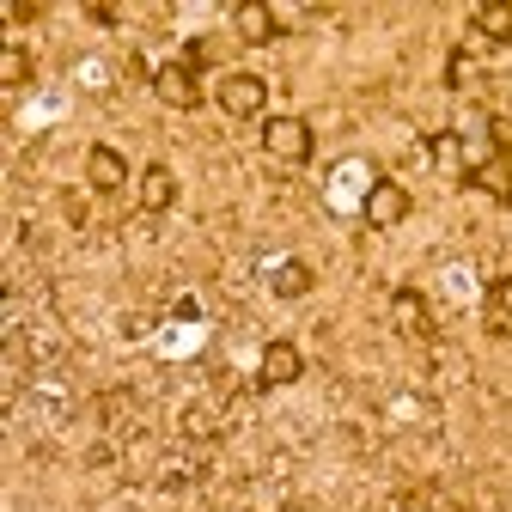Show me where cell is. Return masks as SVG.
<instances>
[{
    "label": "cell",
    "mask_w": 512,
    "mask_h": 512,
    "mask_svg": "<svg viewBox=\"0 0 512 512\" xmlns=\"http://www.w3.org/2000/svg\"><path fill=\"white\" fill-rule=\"evenodd\" d=\"M214 104H220L226 116H256V110L269 104V80H263V74H220Z\"/></svg>",
    "instance_id": "1"
},
{
    "label": "cell",
    "mask_w": 512,
    "mask_h": 512,
    "mask_svg": "<svg viewBox=\"0 0 512 512\" xmlns=\"http://www.w3.org/2000/svg\"><path fill=\"white\" fill-rule=\"evenodd\" d=\"M263 147H269L275 159H287V165H305V159H311V128H305L299 116H269V122H263Z\"/></svg>",
    "instance_id": "2"
},
{
    "label": "cell",
    "mask_w": 512,
    "mask_h": 512,
    "mask_svg": "<svg viewBox=\"0 0 512 512\" xmlns=\"http://www.w3.org/2000/svg\"><path fill=\"white\" fill-rule=\"evenodd\" d=\"M409 189L403 183H391V177H372V189H366V226H403L409 220Z\"/></svg>",
    "instance_id": "3"
},
{
    "label": "cell",
    "mask_w": 512,
    "mask_h": 512,
    "mask_svg": "<svg viewBox=\"0 0 512 512\" xmlns=\"http://www.w3.org/2000/svg\"><path fill=\"white\" fill-rule=\"evenodd\" d=\"M153 92H159L171 110H196V104H202V86H196V68H189V61H165V68L153 74Z\"/></svg>",
    "instance_id": "4"
},
{
    "label": "cell",
    "mask_w": 512,
    "mask_h": 512,
    "mask_svg": "<svg viewBox=\"0 0 512 512\" xmlns=\"http://www.w3.org/2000/svg\"><path fill=\"white\" fill-rule=\"evenodd\" d=\"M86 177H92V189H104V196H110V189H122V183H128V159H122L116 147H104V141H98V147L86 153Z\"/></svg>",
    "instance_id": "5"
},
{
    "label": "cell",
    "mask_w": 512,
    "mask_h": 512,
    "mask_svg": "<svg viewBox=\"0 0 512 512\" xmlns=\"http://www.w3.org/2000/svg\"><path fill=\"white\" fill-rule=\"evenodd\" d=\"M305 378V360L293 342H269L263 348V384H299Z\"/></svg>",
    "instance_id": "6"
},
{
    "label": "cell",
    "mask_w": 512,
    "mask_h": 512,
    "mask_svg": "<svg viewBox=\"0 0 512 512\" xmlns=\"http://www.w3.org/2000/svg\"><path fill=\"white\" fill-rule=\"evenodd\" d=\"M226 427H232V421H226L214 403H196V409H183V421H177V433H183V439H196V445H214Z\"/></svg>",
    "instance_id": "7"
},
{
    "label": "cell",
    "mask_w": 512,
    "mask_h": 512,
    "mask_svg": "<svg viewBox=\"0 0 512 512\" xmlns=\"http://www.w3.org/2000/svg\"><path fill=\"white\" fill-rule=\"evenodd\" d=\"M269 287H275V299H305V293L317 287V275H311V263L287 256V263H275V269H269Z\"/></svg>",
    "instance_id": "8"
},
{
    "label": "cell",
    "mask_w": 512,
    "mask_h": 512,
    "mask_svg": "<svg viewBox=\"0 0 512 512\" xmlns=\"http://www.w3.org/2000/svg\"><path fill=\"white\" fill-rule=\"evenodd\" d=\"M141 208H153V214L177 208V177H171V165H147L141 171Z\"/></svg>",
    "instance_id": "9"
},
{
    "label": "cell",
    "mask_w": 512,
    "mask_h": 512,
    "mask_svg": "<svg viewBox=\"0 0 512 512\" xmlns=\"http://www.w3.org/2000/svg\"><path fill=\"white\" fill-rule=\"evenodd\" d=\"M427 153L445 177H464L470 183V165H464V141H458V128H439V135H427Z\"/></svg>",
    "instance_id": "10"
},
{
    "label": "cell",
    "mask_w": 512,
    "mask_h": 512,
    "mask_svg": "<svg viewBox=\"0 0 512 512\" xmlns=\"http://www.w3.org/2000/svg\"><path fill=\"white\" fill-rule=\"evenodd\" d=\"M232 31H238L244 43H269V37H281V19H275L269 7H256V0H250V7L232 13Z\"/></svg>",
    "instance_id": "11"
},
{
    "label": "cell",
    "mask_w": 512,
    "mask_h": 512,
    "mask_svg": "<svg viewBox=\"0 0 512 512\" xmlns=\"http://www.w3.org/2000/svg\"><path fill=\"white\" fill-rule=\"evenodd\" d=\"M391 317H397L403 336H421L427 330V299H421V287H397L391 293Z\"/></svg>",
    "instance_id": "12"
},
{
    "label": "cell",
    "mask_w": 512,
    "mask_h": 512,
    "mask_svg": "<svg viewBox=\"0 0 512 512\" xmlns=\"http://www.w3.org/2000/svg\"><path fill=\"white\" fill-rule=\"evenodd\" d=\"M470 189H482V196H494L500 208H512V165H500V159L494 165H476L470 171Z\"/></svg>",
    "instance_id": "13"
},
{
    "label": "cell",
    "mask_w": 512,
    "mask_h": 512,
    "mask_svg": "<svg viewBox=\"0 0 512 512\" xmlns=\"http://www.w3.org/2000/svg\"><path fill=\"white\" fill-rule=\"evenodd\" d=\"M25 348H31V366H55L61 354H68V342H61V330H49V324H31Z\"/></svg>",
    "instance_id": "14"
},
{
    "label": "cell",
    "mask_w": 512,
    "mask_h": 512,
    "mask_svg": "<svg viewBox=\"0 0 512 512\" xmlns=\"http://www.w3.org/2000/svg\"><path fill=\"white\" fill-rule=\"evenodd\" d=\"M470 25H476L488 43H512V7H500V0H494V7H476Z\"/></svg>",
    "instance_id": "15"
},
{
    "label": "cell",
    "mask_w": 512,
    "mask_h": 512,
    "mask_svg": "<svg viewBox=\"0 0 512 512\" xmlns=\"http://www.w3.org/2000/svg\"><path fill=\"white\" fill-rule=\"evenodd\" d=\"M31 74H37L31 49H19V43H7V49H0V86H31Z\"/></svg>",
    "instance_id": "16"
},
{
    "label": "cell",
    "mask_w": 512,
    "mask_h": 512,
    "mask_svg": "<svg viewBox=\"0 0 512 512\" xmlns=\"http://www.w3.org/2000/svg\"><path fill=\"white\" fill-rule=\"evenodd\" d=\"M92 409L104 415V427H122V415H135V397H128V391H104Z\"/></svg>",
    "instance_id": "17"
},
{
    "label": "cell",
    "mask_w": 512,
    "mask_h": 512,
    "mask_svg": "<svg viewBox=\"0 0 512 512\" xmlns=\"http://www.w3.org/2000/svg\"><path fill=\"white\" fill-rule=\"evenodd\" d=\"M488 141H494L500 165H512V116H494V122H488Z\"/></svg>",
    "instance_id": "18"
},
{
    "label": "cell",
    "mask_w": 512,
    "mask_h": 512,
    "mask_svg": "<svg viewBox=\"0 0 512 512\" xmlns=\"http://www.w3.org/2000/svg\"><path fill=\"white\" fill-rule=\"evenodd\" d=\"M122 74H128V86H153V80H147V61H141V55H128V68H122Z\"/></svg>",
    "instance_id": "19"
},
{
    "label": "cell",
    "mask_w": 512,
    "mask_h": 512,
    "mask_svg": "<svg viewBox=\"0 0 512 512\" xmlns=\"http://www.w3.org/2000/svg\"><path fill=\"white\" fill-rule=\"evenodd\" d=\"M464 74H470V68H464V55H452V61H445V86H470Z\"/></svg>",
    "instance_id": "20"
},
{
    "label": "cell",
    "mask_w": 512,
    "mask_h": 512,
    "mask_svg": "<svg viewBox=\"0 0 512 512\" xmlns=\"http://www.w3.org/2000/svg\"><path fill=\"white\" fill-rule=\"evenodd\" d=\"M37 13H43L37 0H13V7H7V19H13V25H19V19H37Z\"/></svg>",
    "instance_id": "21"
},
{
    "label": "cell",
    "mask_w": 512,
    "mask_h": 512,
    "mask_svg": "<svg viewBox=\"0 0 512 512\" xmlns=\"http://www.w3.org/2000/svg\"><path fill=\"white\" fill-rule=\"evenodd\" d=\"M86 19H92V25H122V13H116V7H86Z\"/></svg>",
    "instance_id": "22"
},
{
    "label": "cell",
    "mask_w": 512,
    "mask_h": 512,
    "mask_svg": "<svg viewBox=\"0 0 512 512\" xmlns=\"http://www.w3.org/2000/svg\"><path fill=\"white\" fill-rule=\"evenodd\" d=\"M110 458H116V445H92V452H86V464H92V470H104Z\"/></svg>",
    "instance_id": "23"
},
{
    "label": "cell",
    "mask_w": 512,
    "mask_h": 512,
    "mask_svg": "<svg viewBox=\"0 0 512 512\" xmlns=\"http://www.w3.org/2000/svg\"><path fill=\"white\" fill-rule=\"evenodd\" d=\"M61 208H68V220H74V226H86V202H80V196H61Z\"/></svg>",
    "instance_id": "24"
}]
</instances>
